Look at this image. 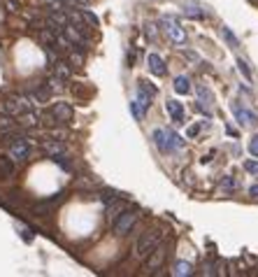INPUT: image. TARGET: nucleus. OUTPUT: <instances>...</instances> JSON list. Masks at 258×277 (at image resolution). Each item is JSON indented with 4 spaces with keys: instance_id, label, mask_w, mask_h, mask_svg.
<instances>
[{
    "instance_id": "obj_16",
    "label": "nucleus",
    "mask_w": 258,
    "mask_h": 277,
    "mask_svg": "<svg viewBox=\"0 0 258 277\" xmlns=\"http://www.w3.org/2000/svg\"><path fill=\"white\" fill-rule=\"evenodd\" d=\"M175 91L179 93V96H186V93H191V79L186 77V75H179V77H175Z\"/></svg>"
},
{
    "instance_id": "obj_6",
    "label": "nucleus",
    "mask_w": 258,
    "mask_h": 277,
    "mask_svg": "<svg viewBox=\"0 0 258 277\" xmlns=\"http://www.w3.org/2000/svg\"><path fill=\"white\" fill-rule=\"evenodd\" d=\"M165 254H167L165 245H156V247H154V252L147 256V270H149V273H154L156 268H160V263H163Z\"/></svg>"
},
{
    "instance_id": "obj_27",
    "label": "nucleus",
    "mask_w": 258,
    "mask_h": 277,
    "mask_svg": "<svg viewBox=\"0 0 258 277\" xmlns=\"http://www.w3.org/2000/svg\"><path fill=\"white\" fill-rule=\"evenodd\" d=\"M198 96H200V103H205V105H212V93L207 86H198Z\"/></svg>"
},
{
    "instance_id": "obj_8",
    "label": "nucleus",
    "mask_w": 258,
    "mask_h": 277,
    "mask_svg": "<svg viewBox=\"0 0 258 277\" xmlns=\"http://www.w3.org/2000/svg\"><path fill=\"white\" fill-rule=\"evenodd\" d=\"M128 210V205L123 203L121 198H116V200H112V203H107V222L109 223H114L119 217H121V212H126Z\"/></svg>"
},
{
    "instance_id": "obj_21",
    "label": "nucleus",
    "mask_w": 258,
    "mask_h": 277,
    "mask_svg": "<svg viewBox=\"0 0 258 277\" xmlns=\"http://www.w3.org/2000/svg\"><path fill=\"white\" fill-rule=\"evenodd\" d=\"M119 196H121V193L116 191V189H103V191H100V200H103V203H112V200H116L119 198Z\"/></svg>"
},
{
    "instance_id": "obj_35",
    "label": "nucleus",
    "mask_w": 258,
    "mask_h": 277,
    "mask_svg": "<svg viewBox=\"0 0 258 277\" xmlns=\"http://www.w3.org/2000/svg\"><path fill=\"white\" fill-rule=\"evenodd\" d=\"M249 152L254 156H258V135L256 138H251V142H249Z\"/></svg>"
},
{
    "instance_id": "obj_15",
    "label": "nucleus",
    "mask_w": 258,
    "mask_h": 277,
    "mask_svg": "<svg viewBox=\"0 0 258 277\" xmlns=\"http://www.w3.org/2000/svg\"><path fill=\"white\" fill-rule=\"evenodd\" d=\"M182 147H184V140L175 131H167V154L170 152H179Z\"/></svg>"
},
{
    "instance_id": "obj_18",
    "label": "nucleus",
    "mask_w": 258,
    "mask_h": 277,
    "mask_svg": "<svg viewBox=\"0 0 258 277\" xmlns=\"http://www.w3.org/2000/svg\"><path fill=\"white\" fill-rule=\"evenodd\" d=\"M184 14L191 16V19H205L207 12L200 5H184Z\"/></svg>"
},
{
    "instance_id": "obj_26",
    "label": "nucleus",
    "mask_w": 258,
    "mask_h": 277,
    "mask_svg": "<svg viewBox=\"0 0 258 277\" xmlns=\"http://www.w3.org/2000/svg\"><path fill=\"white\" fill-rule=\"evenodd\" d=\"M53 68H56V75H58V77L68 82V79H70V65H68V63H56Z\"/></svg>"
},
{
    "instance_id": "obj_5",
    "label": "nucleus",
    "mask_w": 258,
    "mask_h": 277,
    "mask_svg": "<svg viewBox=\"0 0 258 277\" xmlns=\"http://www.w3.org/2000/svg\"><path fill=\"white\" fill-rule=\"evenodd\" d=\"M49 112H52V116H53V121L56 123H68L70 119H72V114H75L68 103H56Z\"/></svg>"
},
{
    "instance_id": "obj_10",
    "label": "nucleus",
    "mask_w": 258,
    "mask_h": 277,
    "mask_svg": "<svg viewBox=\"0 0 258 277\" xmlns=\"http://www.w3.org/2000/svg\"><path fill=\"white\" fill-rule=\"evenodd\" d=\"M42 152H45L47 156H56V154H61V152H65V145H63L61 140H56V138H45L42 140Z\"/></svg>"
},
{
    "instance_id": "obj_25",
    "label": "nucleus",
    "mask_w": 258,
    "mask_h": 277,
    "mask_svg": "<svg viewBox=\"0 0 258 277\" xmlns=\"http://www.w3.org/2000/svg\"><path fill=\"white\" fill-rule=\"evenodd\" d=\"M53 161L58 163L63 170H72V163H70V159H68V154L65 152H61V154H56L53 156Z\"/></svg>"
},
{
    "instance_id": "obj_2",
    "label": "nucleus",
    "mask_w": 258,
    "mask_h": 277,
    "mask_svg": "<svg viewBox=\"0 0 258 277\" xmlns=\"http://www.w3.org/2000/svg\"><path fill=\"white\" fill-rule=\"evenodd\" d=\"M9 156L14 159V161L19 163H26V161H31L33 159V147L28 145V140L23 138H16L12 145H9Z\"/></svg>"
},
{
    "instance_id": "obj_36",
    "label": "nucleus",
    "mask_w": 258,
    "mask_h": 277,
    "mask_svg": "<svg viewBox=\"0 0 258 277\" xmlns=\"http://www.w3.org/2000/svg\"><path fill=\"white\" fill-rule=\"evenodd\" d=\"M249 196H251V198H258V184L249 186Z\"/></svg>"
},
{
    "instance_id": "obj_32",
    "label": "nucleus",
    "mask_w": 258,
    "mask_h": 277,
    "mask_svg": "<svg viewBox=\"0 0 258 277\" xmlns=\"http://www.w3.org/2000/svg\"><path fill=\"white\" fill-rule=\"evenodd\" d=\"M203 126H205V121H203V123H196V126H191L189 131H186V135H189V138H196L198 133L203 131Z\"/></svg>"
},
{
    "instance_id": "obj_13",
    "label": "nucleus",
    "mask_w": 258,
    "mask_h": 277,
    "mask_svg": "<svg viewBox=\"0 0 258 277\" xmlns=\"http://www.w3.org/2000/svg\"><path fill=\"white\" fill-rule=\"evenodd\" d=\"M14 175V159L12 156H0V179H7Z\"/></svg>"
},
{
    "instance_id": "obj_23",
    "label": "nucleus",
    "mask_w": 258,
    "mask_h": 277,
    "mask_svg": "<svg viewBox=\"0 0 258 277\" xmlns=\"http://www.w3.org/2000/svg\"><path fill=\"white\" fill-rule=\"evenodd\" d=\"M16 123H14V119H12V114H0V131H9V128H14Z\"/></svg>"
},
{
    "instance_id": "obj_33",
    "label": "nucleus",
    "mask_w": 258,
    "mask_h": 277,
    "mask_svg": "<svg viewBox=\"0 0 258 277\" xmlns=\"http://www.w3.org/2000/svg\"><path fill=\"white\" fill-rule=\"evenodd\" d=\"M216 266H214V263H205V266H203V275H216Z\"/></svg>"
},
{
    "instance_id": "obj_31",
    "label": "nucleus",
    "mask_w": 258,
    "mask_h": 277,
    "mask_svg": "<svg viewBox=\"0 0 258 277\" xmlns=\"http://www.w3.org/2000/svg\"><path fill=\"white\" fill-rule=\"evenodd\" d=\"M237 68H240V72H242L247 79H251V68L247 65V61H242V58H237Z\"/></svg>"
},
{
    "instance_id": "obj_14",
    "label": "nucleus",
    "mask_w": 258,
    "mask_h": 277,
    "mask_svg": "<svg viewBox=\"0 0 258 277\" xmlns=\"http://www.w3.org/2000/svg\"><path fill=\"white\" fill-rule=\"evenodd\" d=\"M154 145L158 147L163 154H167V131L165 128H156L154 131Z\"/></svg>"
},
{
    "instance_id": "obj_28",
    "label": "nucleus",
    "mask_w": 258,
    "mask_h": 277,
    "mask_svg": "<svg viewBox=\"0 0 258 277\" xmlns=\"http://www.w3.org/2000/svg\"><path fill=\"white\" fill-rule=\"evenodd\" d=\"M221 189H223V191H235V189H237V179L235 177H223V179H221Z\"/></svg>"
},
{
    "instance_id": "obj_29",
    "label": "nucleus",
    "mask_w": 258,
    "mask_h": 277,
    "mask_svg": "<svg viewBox=\"0 0 258 277\" xmlns=\"http://www.w3.org/2000/svg\"><path fill=\"white\" fill-rule=\"evenodd\" d=\"M5 112L7 114H19V103H16V98L5 100Z\"/></svg>"
},
{
    "instance_id": "obj_11",
    "label": "nucleus",
    "mask_w": 258,
    "mask_h": 277,
    "mask_svg": "<svg viewBox=\"0 0 258 277\" xmlns=\"http://www.w3.org/2000/svg\"><path fill=\"white\" fill-rule=\"evenodd\" d=\"M165 110H167V114L172 116V121L175 123H184V105L182 103H177V100H167Z\"/></svg>"
},
{
    "instance_id": "obj_22",
    "label": "nucleus",
    "mask_w": 258,
    "mask_h": 277,
    "mask_svg": "<svg viewBox=\"0 0 258 277\" xmlns=\"http://www.w3.org/2000/svg\"><path fill=\"white\" fill-rule=\"evenodd\" d=\"M79 14H82V21L86 23V26H98V16L93 14V12H89V9H79Z\"/></svg>"
},
{
    "instance_id": "obj_3",
    "label": "nucleus",
    "mask_w": 258,
    "mask_h": 277,
    "mask_svg": "<svg viewBox=\"0 0 258 277\" xmlns=\"http://www.w3.org/2000/svg\"><path fill=\"white\" fill-rule=\"evenodd\" d=\"M135 223H137V212L135 210H126V212H121V217H119L112 226H114V233H116V235H128Z\"/></svg>"
},
{
    "instance_id": "obj_1",
    "label": "nucleus",
    "mask_w": 258,
    "mask_h": 277,
    "mask_svg": "<svg viewBox=\"0 0 258 277\" xmlns=\"http://www.w3.org/2000/svg\"><path fill=\"white\" fill-rule=\"evenodd\" d=\"M160 242V231H147L135 245V256L137 259H147L154 252V247Z\"/></svg>"
},
{
    "instance_id": "obj_19",
    "label": "nucleus",
    "mask_w": 258,
    "mask_h": 277,
    "mask_svg": "<svg viewBox=\"0 0 258 277\" xmlns=\"http://www.w3.org/2000/svg\"><path fill=\"white\" fill-rule=\"evenodd\" d=\"M33 98H35V103H38V105H42V103H47V100H49V96H52V91H49V86H40V89H35V91L31 93Z\"/></svg>"
},
{
    "instance_id": "obj_34",
    "label": "nucleus",
    "mask_w": 258,
    "mask_h": 277,
    "mask_svg": "<svg viewBox=\"0 0 258 277\" xmlns=\"http://www.w3.org/2000/svg\"><path fill=\"white\" fill-rule=\"evenodd\" d=\"M19 233H21V238L26 240V242H31V240H33L31 231H28V228H26V226H19Z\"/></svg>"
},
{
    "instance_id": "obj_20",
    "label": "nucleus",
    "mask_w": 258,
    "mask_h": 277,
    "mask_svg": "<svg viewBox=\"0 0 258 277\" xmlns=\"http://www.w3.org/2000/svg\"><path fill=\"white\" fill-rule=\"evenodd\" d=\"M63 84H65V79H61L58 75H52V77L47 79V86H49V91L52 93L63 91Z\"/></svg>"
},
{
    "instance_id": "obj_17",
    "label": "nucleus",
    "mask_w": 258,
    "mask_h": 277,
    "mask_svg": "<svg viewBox=\"0 0 258 277\" xmlns=\"http://www.w3.org/2000/svg\"><path fill=\"white\" fill-rule=\"evenodd\" d=\"M172 275H177V277H189V275H193V266H191L189 261H177L175 268H172Z\"/></svg>"
},
{
    "instance_id": "obj_30",
    "label": "nucleus",
    "mask_w": 258,
    "mask_h": 277,
    "mask_svg": "<svg viewBox=\"0 0 258 277\" xmlns=\"http://www.w3.org/2000/svg\"><path fill=\"white\" fill-rule=\"evenodd\" d=\"M244 170H247V172H251V175H258V161H256V159L244 161Z\"/></svg>"
},
{
    "instance_id": "obj_24",
    "label": "nucleus",
    "mask_w": 258,
    "mask_h": 277,
    "mask_svg": "<svg viewBox=\"0 0 258 277\" xmlns=\"http://www.w3.org/2000/svg\"><path fill=\"white\" fill-rule=\"evenodd\" d=\"M221 35H223V40H226V42H228L230 47H233V49H235V47H240L237 38L233 35V33H230V28H228V26H223V28H221Z\"/></svg>"
},
{
    "instance_id": "obj_9",
    "label": "nucleus",
    "mask_w": 258,
    "mask_h": 277,
    "mask_svg": "<svg viewBox=\"0 0 258 277\" xmlns=\"http://www.w3.org/2000/svg\"><path fill=\"white\" fill-rule=\"evenodd\" d=\"M147 65H149V72H152V75H156V77H163V75L167 72L165 61H163L158 54H149V56H147Z\"/></svg>"
},
{
    "instance_id": "obj_4",
    "label": "nucleus",
    "mask_w": 258,
    "mask_h": 277,
    "mask_svg": "<svg viewBox=\"0 0 258 277\" xmlns=\"http://www.w3.org/2000/svg\"><path fill=\"white\" fill-rule=\"evenodd\" d=\"M163 26H165V31H167V35H170L172 42H177V45H184V42H186V31L177 23V19L165 16V19H163Z\"/></svg>"
},
{
    "instance_id": "obj_12",
    "label": "nucleus",
    "mask_w": 258,
    "mask_h": 277,
    "mask_svg": "<svg viewBox=\"0 0 258 277\" xmlns=\"http://www.w3.org/2000/svg\"><path fill=\"white\" fill-rule=\"evenodd\" d=\"M63 198V193H58V196H56V198H49V200H42V203H38V205H33V212H35V215H49V212H52L53 210V205H56V203H58V200Z\"/></svg>"
},
{
    "instance_id": "obj_7",
    "label": "nucleus",
    "mask_w": 258,
    "mask_h": 277,
    "mask_svg": "<svg viewBox=\"0 0 258 277\" xmlns=\"http://www.w3.org/2000/svg\"><path fill=\"white\" fill-rule=\"evenodd\" d=\"M233 114H235V119L242 123V126H251V123H256V114H254L251 110L242 108L240 103H233Z\"/></svg>"
}]
</instances>
